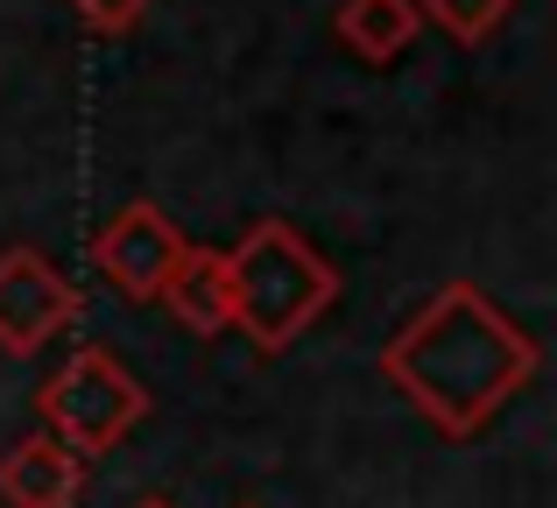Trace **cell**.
<instances>
[{"label":"cell","mask_w":557,"mask_h":508,"mask_svg":"<svg viewBox=\"0 0 557 508\" xmlns=\"http://www.w3.org/2000/svg\"><path fill=\"white\" fill-rule=\"evenodd\" d=\"M374 374L437 438H480L544 374V346L473 275H451L388 332V346L374 354Z\"/></svg>","instance_id":"obj_1"},{"label":"cell","mask_w":557,"mask_h":508,"mask_svg":"<svg viewBox=\"0 0 557 508\" xmlns=\"http://www.w3.org/2000/svg\"><path fill=\"white\" fill-rule=\"evenodd\" d=\"M219 255H226V283H233V332H240L261 360L289 354V346L339 303V269H332L289 220H255Z\"/></svg>","instance_id":"obj_2"},{"label":"cell","mask_w":557,"mask_h":508,"mask_svg":"<svg viewBox=\"0 0 557 508\" xmlns=\"http://www.w3.org/2000/svg\"><path fill=\"white\" fill-rule=\"evenodd\" d=\"M141 417H149V388L127 374L121 354H107V346H92V339L71 346L64 368L36 388V424L50 431V438H64L78 459L113 453Z\"/></svg>","instance_id":"obj_3"},{"label":"cell","mask_w":557,"mask_h":508,"mask_svg":"<svg viewBox=\"0 0 557 508\" xmlns=\"http://www.w3.org/2000/svg\"><path fill=\"white\" fill-rule=\"evenodd\" d=\"M184 226L170 220L156 198H127L121 212H107V226L92 234V269L107 275V289L113 297H127V303H156L163 297V283L177 275V261H184Z\"/></svg>","instance_id":"obj_4"},{"label":"cell","mask_w":557,"mask_h":508,"mask_svg":"<svg viewBox=\"0 0 557 508\" xmlns=\"http://www.w3.org/2000/svg\"><path fill=\"white\" fill-rule=\"evenodd\" d=\"M78 318H85V289L42 248L0 255V354L8 360H36L42 346L64 339Z\"/></svg>","instance_id":"obj_5"},{"label":"cell","mask_w":557,"mask_h":508,"mask_svg":"<svg viewBox=\"0 0 557 508\" xmlns=\"http://www.w3.org/2000/svg\"><path fill=\"white\" fill-rule=\"evenodd\" d=\"M85 481H92V459H78L50 431H28L0 453V501L8 508H78Z\"/></svg>","instance_id":"obj_6"},{"label":"cell","mask_w":557,"mask_h":508,"mask_svg":"<svg viewBox=\"0 0 557 508\" xmlns=\"http://www.w3.org/2000/svg\"><path fill=\"white\" fill-rule=\"evenodd\" d=\"M163 303L170 318L190 332V339H219V332H233V283H226V255L219 248H184L177 275L163 283Z\"/></svg>","instance_id":"obj_7"},{"label":"cell","mask_w":557,"mask_h":508,"mask_svg":"<svg viewBox=\"0 0 557 508\" xmlns=\"http://www.w3.org/2000/svg\"><path fill=\"white\" fill-rule=\"evenodd\" d=\"M332 36H339L360 64H395V57H409V42L423 36V14H417V0H339Z\"/></svg>","instance_id":"obj_8"},{"label":"cell","mask_w":557,"mask_h":508,"mask_svg":"<svg viewBox=\"0 0 557 508\" xmlns=\"http://www.w3.org/2000/svg\"><path fill=\"white\" fill-rule=\"evenodd\" d=\"M417 14L431 28H445L451 42H466V50H473V42H487L494 28L516 14V0H417Z\"/></svg>","instance_id":"obj_9"},{"label":"cell","mask_w":557,"mask_h":508,"mask_svg":"<svg viewBox=\"0 0 557 508\" xmlns=\"http://www.w3.org/2000/svg\"><path fill=\"white\" fill-rule=\"evenodd\" d=\"M149 8H156V0H71V14H78L92 36H127Z\"/></svg>","instance_id":"obj_10"},{"label":"cell","mask_w":557,"mask_h":508,"mask_svg":"<svg viewBox=\"0 0 557 508\" xmlns=\"http://www.w3.org/2000/svg\"><path fill=\"white\" fill-rule=\"evenodd\" d=\"M135 508H170V501H135Z\"/></svg>","instance_id":"obj_11"}]
</instances>
